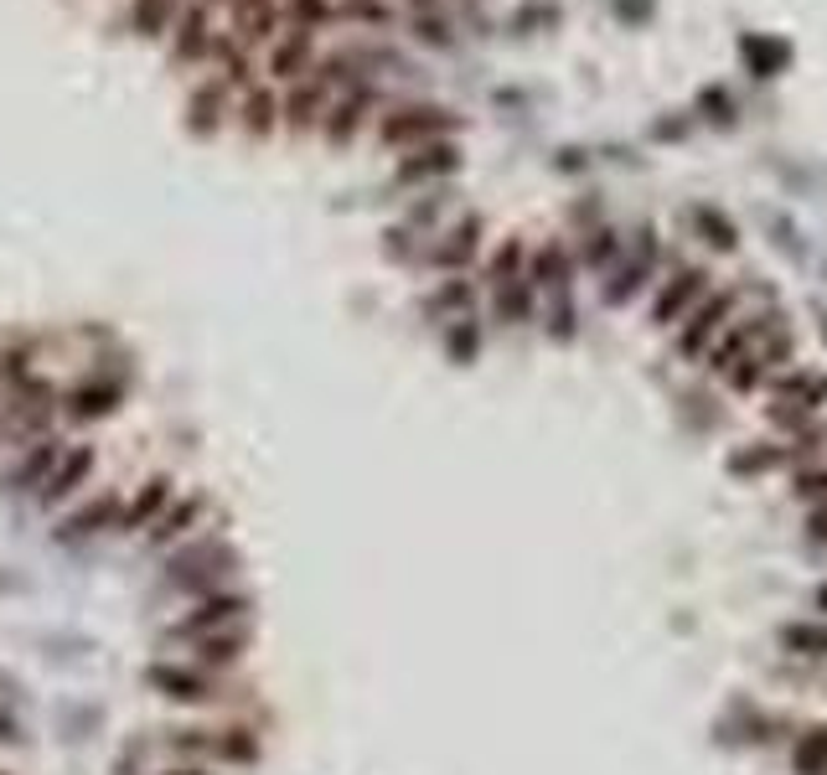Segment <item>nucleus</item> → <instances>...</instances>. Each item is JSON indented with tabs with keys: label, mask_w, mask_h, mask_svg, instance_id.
Instances as JSON below:
<instances>
[{
	"label": "nucleus",
	"mask_w": 827,
	"mask_h": 775,
	"mask_svg": "<svg viewBox=\"0 0 827 775\" xmlns=\"http://www.w3.org/2000/svg\"><path fill=\"white\" fill-rule=\"evenodd\" d=\"M249 610V600L243 595H207L197 605V610H187L181 616V637H213V631H233V620Z\"/></svg>",
	"instance_id": "f257e3e1"
},
{
	"label": "nucleus",
	"mask_w": 827,
	"mask_h": 775,
	"mask_svg": "<svg viewBox=\"0 0 827 775\" xmlns=\"http://www.w3.org/2000/svg\"><path fill=\"white\" fill-rule=\"evenodd\" d=\"M740 58L755 78H781L791 68V41L787 37H766V32H740Z\"/></svg>",
	"instance_id": "f03ea898"
},
{
	"label": "nucleus",
	"mask_w": 827,
	"mask_h": 775,
	"mask_svg": "<svg viewBox=\"0 0 827 775\" xmlns=\"http://www.w3.org/2000/svg\"><path fill=\"white\" fill-rule=\"evenodd\" d=\"M451 124H455V114H445V109H404V114H388V120H383V145H409V140L445 135Z\"/></svg>",
	"instance_id": "7ed1b4c3"
},
{
	"label": "nucleus",
	"mask_w": 827,
	"mask_h": 775,
	"mask_svg": "<svg viewBox=\"0 0 827 775\" xmlns=\"http://www.w3.org/2000/svg\"><path fill=\"white\" fill-rule=\"evenodd\" d=\"M88 476H94V450H83L79 445V450H68V456L52 465V476H47V486H41V501H47V507H58V501L73 497Z\"/></svg>",
	"instance_id": "20e7f679"
},
{
	"label": "nucleus",
	"mask_w": 827,
	"mask_h": 775,
	"mask_svg": "<svg viewBox=\"0 0 827 775\" xmlns=\"http://www.w3.org/2000/svg\"><path fill=\"white\" fill-rule=\"evenodd\" d=\"M166 501H171V481H166V476L145 481V486L135 492V501H130V507H119V528H130V533L151 528V522L166 512Z\"/></svg>",
	"instance_id": "39448f33"
},
{
	"label": "nucleus",
	"mask_w": 827,
	"mask_h": 775,
	"mask_svg": "<svg viewBox=\"0 0 827 775\" xmlns=\"http://www.w3.org/2000/svg\"><path fill=\"white\" fill-rule=\"evenodd\" d=\"M145 682H151L156 693L177 698V703H202V698H207V682H202L192 667H166V662H160V667L145 673Z\"/></svg>",
	"instance_id": "423d86ee"
},
{
	"label": "nucleus",
	"mask_w": 827,
	"mask_h": 775,
	"mask_svg": "<svg viewBox=\"0 0 827 775\" xmlns=\"http://www.w3.org/2000/svg\"><path fill=\"white\" fill-rule=\"evenodd\" d=\"M704 284H709V275H698V269H683V275L672 279L668 290H662V295H657V305H651V316L662 320V326H668V320H678V311H683V305H688L693 295H704Z\"/></svg>",
	"instance_id": "0eeeda50"
},
{
	"label": "nucleus",
	"mask_w": 827,
	"mask_h": 775,
	"mask_svg": "<svg viewBox=\"0 0 827 775\" xmlns=\"http://www.w3.org/2000/svg\"><path fill=\"white\" fill-rule=\"evenodd\" d=\"M455 166H460V150H455V145H430V150H419L413 160L398 166V181H404V186H409V181H430V177L455 171Z\"/></svg>",
	"instance_id": "6e6552de"
},
{
	"label": "nucleus",
	"mask_w": 827,
	"mask_h": 775,
	"mask_svg": "<svg viewBox=\"0 0 827 775\" xmlns=\"http://www.w3.org/2000/svg\"><path fill=\"white\" fill-rule=\"evenodd\" d=\"M729 311H734V295H714L709 311H698V316H693V326L683 331V341H678V347H683V358H698V352H704V341L719 331V320H724Z\"/></svg>",
	"instance_id": "1a4fd4ad"
},
{
	"label": "nucleus",
	"mask_w": 827,
	"mask_h": 775,
	"mask_svg": "<svg viewBox=\"0 0 827 775\" xmlns=\"http://www.w3.org/2000/svg\"><path fill=\"white\" fill-rule=\"evenodd\" d=\"M233 21H238V32H243L249 41H264V37H275L279 5L275 0H233Z\"/></svg>",
	"instance_id": "9d476101"
},
{
	"label": "nucleus",
	"mask_w": 827,
	"mask_h": 775,
	"mask_svg": "<svg viewBox=\"0 0 827 775\" xmlns=\"http://www.w3.org/2000/svg\"><path fill=\"white\" fill-rule=\"evenodd\" d=\"M109 522H119V501L115 497H94L88 507H79L73 517H62V533L88 537V533H99V528H109Z\"/></svg>",
	"instance_id": "9b49d317"
},
{
	"label": "nucleus",
	"mask_w": 827,
	"mask_h": 775,
	"mask_svg": "<svg viewBox=\"0 0 827 775\" xmlns=\"http://www.w3.org/2000/svg\"><path fill=\"white\" fill-rule=\"evenodd\" d=\"M305 58H311V32H290L285 41H275L269 73H275V78H296L300 68H305Z\"/></svg>",
	"instance_id": "f8f14e48"
},
{
	"label": "nucleus",
	"mask_w": 827,
	"mask_h": 775,
	"mask_svg": "<svg viewBox=\"0 0 827 775\" xmlns=\"http://www.w3.org/2000/svg\"><path fill=\"white\" fill-rule=\"evenodd\" d=\"M321 109H326V88H321V83H300L296 94H290V104H285L290 130H311V124L321 120Z\"/></svg>",
	"instance_id": "ddd939ff"
},
{
	"label": "nucleus",
	"mask_w": 827,
	"mask_h": 775,
	"mask_svg": "<svg viewBox=\"0 0 827 775\" xmlns=\"http://www.w3.org/2000/svg\"><path fill=\"white\" fill-rule=\"evenodd\" d=\"M207 52V11L202 5H192V11H181L177 21V58H202Z\"/></svg>",
	"instance_id": "4468645a"
},
{
	"label": "nucleus",
	"mask_w": 827,
	"mask_h": 775,
	"mask_svg": "<svg viewBox=\"0 0 827 775\" xmlns=\"http://www.w3.org/2000/svg\"><path fill=\"white\" fill-rule=\"evenodd\" d=\"M62 460V450H58V439H41L32 456L21 460V471H16V486L26 492V486H47V476H52V465Z\"/></svg>",
	"instance_id": "2eb2a0df"
},
{
	"label": "nucleus",
	"mask_w": 827,
	"mask_h": 775,
	"mask_svg": "<svg viewBox=\"0 0 827 775\" xmlns=\"http://www.w3.org/2000/svg\"><path fill=\"white\" fill-rule=\"evenodd\" d=\"M362 109H368V99H362V94L336 104L332 120H326V140H332V145H347V140L357 135V124H362Z\"/></svg>",
	"instance_id": "dca6fc26"
},
{
	"label": "nucleus",
	"mask_w": 827,
	"mask_h": 775,
	"mask_svg": "<svg viewBox=\"0 0 827 775\" xmlns=\"http://www.w3.org/2000/svg\"><path fill=\"white\" fill-rule=\"evenodd\" d=\"M115 403H119V393L109 388V383H88V388L73 393V414L79 419H104V414H115Z\"/></svg>",
	"instance_id": "f3484780"
},
{
	"label": "nucleus",
	"mask_w": 827,
	"mask_h": 775,
	"mask_svg": "<svg viewBox=\"0 0 827 775\" xmlns=\"http://www.w3.org/2000/svg\"><path fill=\"white\" fill-rule=\"evenodd\" d=\"M217 99H223V88L207 83V88H197V99L187 104V124H192V135H213L217 130Z\"/></svg>",
	"instance_id": "a211bd4d"
},
{
	"label": "nucleus",
	"mask_w": 827,
	"mask_h": 775,
	"mask_svg": "<svg viewBox=\"0 0 827 775\" xmlns=\"http://www.w3.org/2000/svg\"><path fill=\"white\" fill-rule=\"evenodd\" d=\"M197 517H202V501H181L177 512H160L156 522H151V528H156V543H171V537H181L187 533V528H197Z\"/></svg>",
	"instance_id": "6ab92c4d"
},
{
	"label": "nucleus",
	"mask_w": 827,
	"mask_h": 775,
	"mask_svg": "<svg viewBox=\"0 0 827 775\" xmlns=\"http://www.w3.org/2000/svg\"><path fill=\"white\" fill-rule=\"evenodd\" d=\"M275 120H279V104H275V94H264V88H259V94H249V104H243V124H249V135H269V130H275Z\"/></svg>",
	"instance_id": "aec40b11"
},
{
	"label": "nucleus",
	"mask_w": 827,
	"mask_h": 775,
	"mask_svg": "<svg viewBox=\"0 0 827 775\" xmlns=\"http://www.w3.org/2000/svg\"><path fill=\"white\" fill-rule=\"evenodd\" d=\"M171 16H177V0H135V32L140 37H160Z\"/></svg>",
	"instance_id": "412c9836"
},
{
	"label": "nucleus",
	"mask_w": 827,
	"mask_h": 775,
	"mask_svg": "<svg viewBox=\"0 0 827 775\" xmlns=\"http://www.w3.org/2000/svg\"><path fill=\"white\" fill-rule=\"evenodd\" d=\"M476 233H481V222L466 218L451 233V243H445V249H434V264H466V258H471V249H476Z\"/></svg>",
	"instance_id": "4be33fe9"
},
{
	"label": "nucleus",
	"mask_w": 827,
	"mask_h": 775,
	"mask_svg": "<svg viewBox=\"0 0 827 775\" xmlns=\"http://www.w3.org/2000/svg\"><path fill=\"white\" fill-rule=\"evenodd\" d=\"M647 264H651V243H642V254H636V258H631V264H626V269L615 275V284H611V290H606V300H611V305H621V300H631V290L642 284V275H647Z\"/></svg>",
	"instance_id": "5701e85b"
},
{
	"label": "nucleus",
	"mask_w": 827,
	"mask_h": 775,
	"mask_svg": "<svg viewBox=\"0 0 827 775\" xmlns=\"http://www.w3.org/2000/svg\"><path fill=\"white\" fill-rule=\"evenodd\" d=\"M693 218H698V228L709 233V243H714V249H734V243H740V233H734V222H729L724 213H719V207H698Z\"/></svg>",
	"instance_id": "b1692460"
},
{
	"label": "nucleus",
	"mask_w": 827,
	"mask_h": 775,
	"mask_svg": "<svg viewBox=\"0 0 827 775\" xmlns=\"http://www.w3.org/2000/svg\"><path fill=\"white\" fill-rule=\"evenodd\" d=\"M496 311H502L507 320H528V311H532L528 284H523V279H507V284L496 290Z\"/></svg>",
	"instance_id": "393cba45"
},
{
	"label": "nucleus",
	"mask_w": 827,
	"mask_h": 775,
	"mask_svg": "<svg viewBox=\"0 0 827 775\" xmlns=\"http://www.w3.org/2000/svg\"><path fill=\"white\" fill-rule=\"evenodd\" d=\"M796 771H802V775H827V735H823V729L796 744Z\"/></svg>",
	"instance_id": "a878e982"
},
{
	"label": "nucleus",
	"mask_w": 827,
	"mask_h": 775,
	"mask_svg": "<svg viewBox=\"0 0 827 775\" xmlns=\"http://www.w3.org/2000/svg\"><path fill=\"white\" fill-rule=\"evenodd\" d=\"M197 641H202V662H238V652H243V637H233V631H213V637Z\"/></svg>",
	"instance_id": "bb28decb"
},
{
	"label": "nucleus",
	"mask_w": 827,
	"mask_h": 775,
	"mask_svg": "<svg viewBox=\"0 0 827 775\" xmlns=\"http://www.w3.org/2000/svg\"><path fill=\"white\" fill-rule=\"evenodd\" d=\"M564 275H570V264H564V254L553 243L532 258V284H564Z\"/></svg>",
	"instance_id": "cd10ccee"
},
{
	"label": "nucleus",
	"mask_w": 827,
	"mask_h": 775,
	"mask_svg": "<svg viewBox=\"0 0 827 775\" xmlns=\"http://www.w3.org/2000/svg\"><path fill=\"white\" fill-rule=\"evenodd\" d=\"M698 109H704V114H709L714 124H734V99H729L719 83H709V88L698 94Z\"/></svg>",
	"instance_id": "c85d7f7f"
},
{
	"label": "nucleus",
	"mask_w": 827,
	"mask_h": 775,
	"mask_svg": "<svg viewBox=\"0 0 827 775\" xmlns=\"http://www.w3.org/2000/svg\"><path fill=\"white\" fill-rule=\"evenodd\" d=\"M787 646H802V652H827V631H807V626H791L787 631Z\"/></svg>",
	"instance_id": "c756f323"
},
{
	"label": "nucleus",
	"mask_w": 827,
	"mask_h": 775,
	"mask_svg": "<svg viewBox=\"0 0 827 775\" xmlns=\"http://www.w3.org/2000/svg\"><path fill=\"white\" fill-rule=\"evenodd\" d=\"M471 352H476V326H455V331H451V358L455 362H471Z\"/></svg>",
	"instance_id": "7c9ffc66"
},
{
	"label": "nucleus",
	"mask_w": 827,
	"mask_h": 775,
	"mask_svg": "<svg viewBox=\"0 0 827 775\" xmlns=\"http://www.w3.org/2000/svg\"><path fill=\"white\" fill-rule=\"evenodd\" d=\"M517 254H523L517 243H502V254H496V264H492L496 284H507V279H517V275H513V269H517Z\"/></svg>",
	"instance_id": "2f4dec72"
},
{
	"label": "nucleus",
	"mask_w": 827,
	"mask_h": 775,
	"mask_svg": "<svg viewBox=\"0 0 827 775\" xmlns=\"http://www.w3.org/2000/svg\"><path fill=\"white\" fill-rule=\"evenodd\" d=\"M615 16H626V21H647V16H651V0H615Z\"/></svg>",
	"instance_id": "473e14b6"
},
{
	"label": "nucleus",
	"mask_w": 827,
	"mask_h": 775,
	"mask_svg": "<svg viewBox=\"0 0 827 775\" xmlns=\"http://www.w3.org/2000/svg\"><path fill=\"white\" fill-rule=\"evenodd\" d=\"M611 254H615V233H595V243H590V264H606Z\"/></svg>",
	"instance_id": "72a5a7b5"
},
{
	"label": "nucleus",
	"mask_w": 827,
	"mask_h": 775,
	"mask_svg": "<svg viewBox=\"0 0 827 775\" xmlns=\"http://www.w3.org/2000/svg\"><path fill=\"white\" fill-rule=\"evenodd\" d=\"M300 21H326V0H296Z\"/></svg>",
	"instance_id": "f704fd0d"
},
{
	"label": "nucleus",
	"mask_w": 827,
	"mask_h": 775,
	"mask_svg": "<svg viewBox=\"0 0 827 775\" xmlns=\"http://www.w3.org/2000/svg\"><path fill=\"white\" fill-rule=\"evenodd\" d=\"M217 750H223V755H238V760H254V744H249V739H223Z\"/></svg>",
	"instance_id": "c9c22d12"
},
{
	"label": "nucleus",
	"mask_w": 827,
	"mask_h": 775,
	"mask_svg": "<svg viewBox=\"0 0 827 775\" xmlns=\"http://www.w3.org/2000/svg\"><path fill=\"white\" fill-rule=\"evenodd\" d=\"M223 62H228V78L233 83H243L249 73H243V52H233V47H223Z\"/></svg>",
	"instance_id": "e433bc0d"
},
{
	"label": "nucleus",
	"mask_w": 827,
	"mask_h": 775,
	"mask_svg": "<svg viewBox=\"0 0 827 775\" xmlns=\"http://www.w3.org/2000/svg\"><path fill=\"white\" fill-rule=\"evenodd\" d=\"M419 37H424V41H445V21H419Z\"/></svg>",
	"instance_id": "4c0bfd02"
},
{
	"label": "nucleus",
	"mask_w": 827,
	"mask_h": 775,
	"mask_svg": "<svg viewBox=\"0 0 827 775\" xmlns=\"http://www.w3.org/2000/svg\"><path fill=\"white\" fill-rule=\"evenodd\" d=\"M171 775H202V771H171Z\"/></svg>",
	"instance_id": "58836bf2"
},
{
	"label": "nucleus",
	"mask_w": 827,
	"mask_h": 775,
	"mask_svg": "<svg viewBox=\"0 0 827 775\" xmlns=\"http://www.w3.org/2000/svg\"><path fill=\"white\" fill-rule=\"evenodd\" d=\"M823 605H827V590H823Z\"/></svg>",
	"instance_id": "ea45409f"
},
{
	"label": "nucleus",
	"mask_w": 827,
	"mask_h": 775,
	"mask_svg": "<svg viewBox=\"0 0 827 775\" xmlns=\"http://www.w3.org/2000/svg\"><path fill=\"white\" fill-rule=\"evenodd\" d=\"M413 5H424V0H413Z\"/></svg>",
	"instance_id": "a19ab883"
}]
</instances>
